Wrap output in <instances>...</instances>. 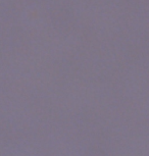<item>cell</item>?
<instances>
[]
</instances>
